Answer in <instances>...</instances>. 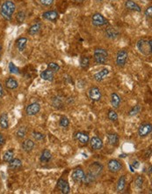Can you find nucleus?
Segmentation results:
<instances>
[{
	"label": "nucleus",
	"mask_w": 152,
	"mask_h": 194,
	"mask_svg": "<svg viewBox=\"0 0 152 194\" xmlns=\"http://www.w3.org/2000/svg\"><path fill=\"white\" fill-rule=\"evenodd\" d=\"M52 105L55 109H62L63 107V99L59 96H55L52 99Z\"/></svg>",
	"instance_id": "29"
},
{
	"label": "nucleus",
	"mask_w": 152,
	"mask_h": 194,
	"mask_svg": "<svg viewBox=\"0 0 152 194\" xmlns=\"http://www.w3.org/2000/svg\"><path fill=\"white\" fill-rule=\"evenodd\" d=\"M73 2H75V3H83L84 1H86V0H72Z\"/></svg>",
	"instance_id": "47"
},
{
	"label": "nucleus",
	"mask_w": 152,
	"mask_h": 194,
	"mask_svg": "<svg viewBox=\"0 0 152 194\" xmlns=\"http://www.w3.org/2000/svg\"><path fill=\"white\" fill-rule=\"evenodd\" d=\"M51 158H52V155H51L50 151L48 150V149H45V150H43L42 153H41L40 160L41 162L47 163V162H48L51 160Z\"/></svg>",
	"instance_id": "24"
},
{
	"label": "nucleus",
	"mask_w": 152,
	"mask_h": 194,
	"mask_svg": "<svg viewBox=\"0 0 152 194\" xmlns=\"http://www.w3.org/2000/svg\"><path fill=\"white\" fill-rule=\"evenodd\" d=\"M0 127L4 130L9 128V116L7 113H3L0 116Z\"/></svg>",
	"instance_id": "21"
},
{
	"label": "nucleus",
	"mask_w": 152,
	"mask_h": 194,
	"mask_svg": "<svg viewBox=\"0 0 152 194\" xmlns=\"http://www.w3.org/2000/svg\"><path fill=\"white\" fill-rule=\"evenodd\" d=\"M21 147H22V149H23L25 152L29 153V152H31L33 149V148H34V142H33V140H31V139H26L25 141H23Z\"/></svg>",
	"instance_id": "22"
},
{
	"label": "nucleus",
	"mask_w": 152,
	"mask_h": 194,
	"mask_svg": "<svg viewBox=\"0 0 152 194\" xmlns=\"http://www.w3.org/2000/svg\"><path fill=\"white\" fill-rule=\"evenodd\" d=\"M57 187L61 191L62 193L68 194L70 193V187L69 183L63 178H60L59 180L57 181Z\"/></svg>",
	"instance_id": "11"
},
{
	"label": "nucleus",
	"mask_w": 152,
	"mask_h": 194,
	"mask_svg": "<svg viewBox=\"0 0 152 194\" xmlns=\"http://www.w3.org/2000/svg\"><path fill=\"white\" fill-rule=\"evenodd\" d=\"M108 74H109V70L106 68V69H103V70L99 71V72L95 73L93 78H94V79H95L96 81L100 82V81H102L103 79H105V78H106Z\"/></svg>",
	"instance_id": "18"
},
{
	"label": "nucleus",
	"mask_w": 152,
	"mask_h": 194,
	"mask_svg": "<svg viewBox=\"0 0 152 194\" xmlns=\"http://www.w3.org/2000/svg\"><path fill=\"white\" fill-rule=\"evenodd\" d=\"M125 7L127 10L134 11V12H141V7L136 3H135L132 0H127L125 2Z\"/></svg>",
	"instance_id": "16"
},
{
	"label": "nucleus",
	"mask_w": 152,
	"mask_h": 194,
	"mask_svg": "<svg viewBox=\"0 0 152 194\" xmlns=\"http://www.w3.org/2000/svg\"><path fill=\"white\" fill-rule=\"evenodd\" d=\"M59 17V13H57L56 11L55 10H52V11H48V12H45L42 14V18L44 19H47V20H49V21H56L57 19Z\"/></svg>",
	"instance_id": "13"
},
{
	"label": "nucleus",
	"mask_w": 152,
	"mask_h": 194,
	"mask_svg": "<svg viewBox=\"0 0 152 194\" xmlns=\"http://www.w3.org/2000/svg\"><path fill=\"white\" fill-rule=\"evenodd\" d=\"M75 138L81 144H87L89 142L90 139H89V136L86 132H83V131H78L75 134Z\"/></svg>",
	"instance_id": "14"
},
{
	"label": "nucleus",
	"mask_w": 152,
	"mask_h": 194,
	"mask_svg": "<svg viewBox=\"0 0 152 194\" xmlns=\"http://www.w3.org/2000/svg\"><path fill=\"white\" fill-rule=\"evenodd\" d=\"M126 186V176H122L119 178V180L117 182V191L118 192H122L124 189H125Z\"/></svg>",
	"instance_id": "30"
},
{
	"label": "nucleus",
	"mask_w": 152,
	"mask_h": 194,
	"mask_svg": "<svg viewBox=\"0 0 152 194\" xmlns=\"http://www.w3.org/2000/svg\"><path fill=\"white\" fill-rule=\"evenodd\" d=\"M92 23H93V26H102L106 25L108 23L107 19L100 13H94L92 17Z\"/></svg>",
	"instance_id": "5"
},
{
	"label": "nucleus",
	"mask_w": 152,
	"mask_h": 194,
	"mask_svg": "<svg viewBox=\"0 0 152 194\" xmlns=\"http://www.w3.org/2000/svg\"><path fill=\"white\" fill-rule=\"evenodd\" d=\"M26 127H24V126H22V127H20V129L17 131V133H16V135L17 137L19 138V139H22V138H24L25 135H26Z\"/></svg>",
	"instance_id": "39"
},
{
	"label": "nucleus",
	"mask_w": 152,
	"mask_h": 194,
	"mask_svg": "<svg viewBox=\"0 0 152 194\" xmlns=\"http://www.w3.org/2000/svg\"><path fill=\"white\" fill-rule=\"evenodd\" d=\"M40 78L43 80L46 81H53L54 80V71H52L49 69H47L45 71L40 72Z\"/></svg>",
	"instance_id": "19"
},
{
	"label": "nucleus",
	"mask_w": 152,
	"mask_h": 194,
	"mask_svg": "<svg viewBox=\"0 0 152 194\" xmlns=\"http://www.w3.org/2000/svg\"><path fill=\"white\" fill-rule=\"evenodd\" d=\"M4 95V87H3V85L0 83V98L3 97Z\"/></svg>",
	"instance_id": "46"
},
{
	"label": "nucleus",
	"mask_w": 152,
	"mask_h": 194,
	"mask_svg": "<svg viewBox=\"0 0 152 194\" xmlns=\"http://www.w3.org/2000/svg\"><path fill=\"white\" fill-rule=\"evenodd\" d=\"M48 68L49 69V70H51L52 71L54 72H57V71L60 70V65L58 64H56V63H54V62H51V63H48Z\"/></svg>",
	"instance_id": "35"
},
{
	"label": "nucleus",
	"mask_w": 152,
	"mask_h": 194,
	"mask_svg": "<svg viewBox=\"0 0 152 194\" xmlns=\"http://www.w3.org/2000/svg\"><path fill=\"white\" fill-rule=\"evenodd\" d=\"M27 39L26 37H20L17 40L16 42V45H17V48L20 51H23L26 47H27Z\"/></svg>",
	"instance_id": "25"
},
{
	"label": "nucleus",
	"mask_w": 152,
	"mask_h": 194,
	"mask_svg": "<svg viewBox=\"0 0 152 194\" xmlns=\"http://www.w3.org/2000/svg\"><path fill=\"white\" fill-rule=\"evenodd\" d=\"M136 47L138 49L140 53H142L144 56H150L151 55L152 49V41L151 40H145L141 39L136 43Z\"/></svg>",
	"instance_id": "2"
},
{
	"label": "nucleus",
	"mask_w": 152,
	"mask_h": 194,
	"mask_svg": "<svg viewBox=\"0 0 152 194\" xmlns=\"http://www.w3.org/2000/svg\"><path fill=\"white\" fill-rule=\"evenodd\" d=\"M107 117H108V119H109L110 121L115 122V121H117V119H118V115H117V113H116L114 110H111L108 111Z\"/></svg>",
	"instance_id": "33"
},
{
	"label": "nucleus",
	"mask_w": 152,
	"mask_h": 194,
	"mask_svg": "<svg viewBox=\"0 0 152 194\" xmlns=\"http://www.w3.org/2000/svg\"><path fill=\"white\" fill-rule=\"evenodd\" d=\"M107 167H108V169H109L110 172H112V173H117V172H119L120 170L121 169L122 165H121V163L118 160H111V161H109V162H108Z\"/></svg>",
	"instance_id": "12"
},
{
	"label": "nucleus",
	"mask_w": 152,
	"mask_h": 194,
	"mask_svg": "<svg viewBox=\"0 0 152 194\" xmlns=\"http://www.w3.org/2000/svg\"><path fill=\"white\" fill-rule=\"evenodd\" d=\"M33 136L36 140H39V141L44 139V138H45V135L42 134L41 132H39V131H33Z\"/></svg>",
	"instance_id": "41"
},
{
	"label": "nucleus",
	"mask_w": 152,
	"mask_h": 194,
	"mask_svg": "<svg viewBox=\"0 0 152 194\" xmlns=\"http://www.w3.org/2000/svg\"><path fill=\"white\" fill-rule=\"evenodd\" d=\"M5 142H6V139H5V137L0 133V147H2V146L5 144Z\"/></svg>",
	"instance_id": "45"
},
{
	"label": "nucleus",
	"mask_w": 152,
	"mask_h": 194,
	"mask_svg": "<svg viewBox=\"0 0 152 194\" xmlns=\"http://www.w3.org/2000/svg\"><path fill=\"white\" fill-rule=\"evenodd\" d=\"M69 124H70V120H69V118L66 117V116H63L62 118H61V120H60V126L61 127H63V128H66L69 126Z\"/></svg>",
	"instance_id": "36"
},
{
	"label": "nucleus",
	"mask_w": 152,
	"mask_h": 194,
	"mask_svg": "<svg viewBox=\"0 0 152 194\" xmlns=\"http://www.w3.org/2000/svg\"><path fill=\"white\" fill-rule=\"evenodd\" d=\"M40 28H41V24L40 23H35V24H33V26H31L29 27V29H28V34H30V35H35L36 34H38V33L40 32Z\"/></svg>",
	"instance_id": "28"
},
{
	"label": "nucleus",
	"mask_w": 152,
	"mask_h": 194,
	"mask_svg": "<svg viewBox=\"0 0 152 194\" xmlns=\"http://www.w3.org/2000/svg\"><path fill=\"white\" fill-rule=\"evenodd\" d=\"M4 161L6 162H9L11 160H13V150H8L6 151V153H5V155H4Z\"/></svg>",
	"instance_id": "32"
},
{
	"label": "nucleus",
	"mask_w": 152,
	"mask_h": 194,
	"mask_svg": "<svg viewBox=\"0 0 152 194\" xmlns=\"http://www.w3.org/2000/svg\"><path fill=\"white\" fill-rule=\"evenodd\" d=\"M120 34L119 31L112 26H108L106 29V36L109 39H115Z\"/></svg>",
	"instance_id": "17"
},
{
	"label": "nucleus",
	"mask_w": 152,
	"mask_h": 194,
	"mask_svg": "<svg viewBox=\"0 0 152 194\" xmlns=\"http://www.w3.org/2000/svg\"><path fill=\"white\" fill-rule=\"evenodd\" d=\"M141 110H142V109H141V106H140V105H135V106L133 108L132 110L129 111L128 115H129L130 116H135V115H137L139 112L141 111Z\"/></svg>",
	"instance_id": "37"
},
{
	"label": "nucleus",
	"mask_w": 152,
	"mask_h": 194,
	"mask_svg": "<svg viewBox=\"0 0 152 194\" xmlns=\"http://www.w3.org/2000/svg\"><path fill=\"white\" fill-rule=\"evenodd\" d=\"M107 139L110 145L112 146H116L119 143V136L116 133H109L107 135Z\"/></svg>",
	"instance_id": "27"
},
{
	"label": "nucleus",
	"mask_w": 152,
	"mask_h": 194,
	"mask_svg": "<svg viewBox=\"0 0 152 194\" xmlns=\"http://www.w3.org/2000/svg\"><path fill=\"white\" fill-rule=\"evenodd\" d=\"M103 165L101 164V163H99L98 162H95L92 163L90 166H89V170H88V173H90L91 175H93L94 177H98L99 176L101 173H102V171H103Z\"/></svg>",
	"instance_id": "4"
},
{
	"label": "nucleus",
	"mask_w": 152,
	"mask_h": 194,
	"mask_svg": "<svg viewBox=\"0 0 152 194\" xmlns=\"http://www.w3.org/2000/svg\"><path fill=\"white\" fill-rule=\"evenodd\" d=\"M120 101H121L120 97L116 93H112L111 95V103H112V106L114 109L119 108L120 104Z\"/></svg>",
	"instance_id": "26"
},
{
	"label": "nucleus",
	"mask_w": 152,
	"mask_h": 194,
	"mask_svg": "<svg viewBox=\"0 0 152 194\" xmlns=\"http://www.w3.org/2000/svg\"><path fill=\"white\" fill-rule=\"evenodd\" d=\"M152 126L150 123H142L140 125L138 129V134L140 137L143 138L151 133Z\"/></svg>",
	"instance_id": "9"
},
{
	"label": "nucleus",
	"mask_w": 152,
	"mask_h": 194,
	"mask_svg": "<svg viewBox=\"0 0 152 194\" xmlns=\"http://www.w3.org/2000/svg\"><path fill=\"white\" fill-rule=\"evenodd\" d=\"M1 50H2V46L0 45V52H1Z\"/></svg>",
	"instance_id": "49"
},
{
	"label": "nucleus",
	"mask_w": 152,
	"mask_h": 194,
	"mask_svg": "<svg viewBox=\"0 0 152 194\" xmlns=\"http://www.w3.org/2000/svg\"><path fill=\"white\" fill-rule=\"evenodd\" d=\"M16 6L13 1L11 0H6L0 8V14L1 16L6 20H11L13 18V14L15 12Z\"/></svg>",
	"instance_id": "1"
},
{
	"label": "nucleus",
	"mask_w": 152,
	"mask_h": 194,
	"mask_svg": "<svg viewBox=\"0 0 152 194\" xmlns=\"http://www.w3.org/2000/svg\"><path fill=\"white\" fill-rule=\"evenodd\" d=\"M97 1H98V2H102L103 0H97Z\"/></svg>",
	"instance_id": "48"
},
{
	"label": "nucleus",
	"mask_w": 152,
	"mask_h": 194,
	"mask_svg": "<svg viewBox=\"0 0 152 194\" xmlns=\"http://www.w3.org/2000/svg\"><path fill=\"white\" fill-rule=\"evenodd\" d=\"M9 168L13 169V170H15V169H19L22 167V162L20 161V159L18 158H15V159H13L9 162Z\"/></svg>",
	"instance_id": "23"
},
{
	"label": "nucleus",
	"mask_w": 152,
	"mask_h": 194,
	"mask_svg": "<svg viewBox=\"0 0 152 194\" xmlns=\"http://www.w3.org/2000/svg\"><path fill=\"white\" fill-rule=\"evenodd\" d=\"M89 65H90L89 58H87V57H82L81 60H80V66H81V68L82 69H87L89 67Z\"/></svg>",
	"instance_id": "31"
},
{
	"label": "nucleus",
	"mask_w": 152,
	"mask_h": 194,
	"mask_svg": "<svg viewBox=\"0 0 152 194\" xmlns=\"http://www.w3.org/2000/svg\"><path fill=\"white\" fill-rule=\"evenodd\" d=\"M110 1H113V0H110Z\"/></svg>",
	"instance_id": "50"
},
{
	"label": "nucleus",
	"mask_w": 152,
	"mask_h": 194,
	"mask_svg": "<svg viewBox=\"0 0 152 194\" xmlns=\"http://www.w3.org/2000/svg\"><path fill=\"white\" fill-rule=\"evenodd\" d=\"M128 58V52L126 50H120L117 53L116 56V64L119 67H123L127 63V60Z\"/></svg>",
	"instance_id": "6"
},
{
	"label": "nucleus",
	"mask_w": 152,
	"mask_h": 194,
	"mask_svg": "<svg viewBox=\"0 0 152 194\" xmlns=\"http://www.w3.org/2000/svg\"><path fill=\"white\" fill-rule=\"evenodd\" d=\"M144 14L147 18H151L152 16V7L149 6L146 8V10L144 11Z\"/></svg>",
	"instance_id": "43"
},
{
	"label": "nucleus",
	"mask_w": 152,
	"mask_h": 194,
	"mask_svg": "<svg viewBox=\"0 0 152 194\" xmlns=\"http://www.w3.org/2000/svg\"><path fill=\"white\" fill-rule=\"evenodd\" d=\"M6 88L10 89V90H13L19 87V83L14 78L10 77L6 80Z\"/></svg>",
	"instance_id": "20"
},
{
	"label": "nucleus",
	"mask_w": 152,
	"mask_h": 194,
	"mask_svg": "<svg viewBox=\"0 0 152 194\" xmlns=\"http://www.w3.org/2000/svg\"><path fill=\"white\" fill-rule=\"evenodd\" d=\"M85 171L82 169L81 168H77L74 169L72 173V179L73 181L77 184H79V183H82L83 179H84V176H85Z\"/></svg>",
	"instance_id": "10"
},
{
	"label": "nucleus",
	"mask_w": 152,
	"mask_h": 194,
	"mask_svg": "<svg viewBox=\"0 0 152 194\" xmlns=\"http://www.w3.org/2000/svg\"><path fill=\"white\" fill-rule=\"evenodd\" d=\"M9 71L11 73H14V74H18L20 71H19V69H18V67L16 66V65H14L13 62H10L9 63Z\"/></svg>",
	"instance_id": "38"
},
{
	"label": "nucleus",
	"mask_w": 152,
	"mask_h": 194,
	"mask_svg": "<svg viewBox=\"0 0 152 194\" xmlns=\"http://www.w3.org/2000/svg\"><path fill=\"white\" fill-rule=\"evenodd\" d=\"M40 110V105L38 103H33L29 104L26 108V113L27 116H35Z\"/></svg>",
	"instance_id": "8"
},
{
	"label": "nucleus",
	"mask_w": 152,
	"mask_h": 194,
	"mask_svg": "<svg viewBox=\"0 0 152 194\" xmlns=\"http://www.w3.org/2000/svg\"><path fill=\"white\" fill-rule=\"evenodd\" d=\"M88 95L90 97V99L93 102H99L102 97V94H101V91L99 87H93L88 91Z\"/></svg>",
	"instance_id": "7"
},
{
	"label": "nucleus",
	"mask_w": 152,
	"mask_h": 194,
	"mask_svg": "<svg viewBox=\"0 0 152 194\" xmlns=\"http://www.w3.org/2000/svg\"><path fill=\"white\" fill-rule=\"evenodd\" d=\"M90 143L94 150H100L103 147V141L98 137H93L90 140Z\"/></svg>",
	"instance_id": "15"
},
{
	"label": "nucleus",
	"mask_w": 152,
	"mask_h": 194,
	"mask_svg": "<svg viewBox=\"0 0 152 194\" xmlns=\"http://www.w3.org/2000/svg\"><path fill=\"white\" fill-rule=\"evenodd\" d=\"M108 58V52L105 49L98 48L94 51V60L99 65H105Z\"/></svg>",
	"instance_id": "3"
},
{
	"label": "nucleus",
	"mask_w": 152,
	"mask_h": 194,
	"mask_svg": "<svg viewBox=\"0 0 152 194\" xmlns=\"http://www.w3.org/2000/svg\"><path fill=\"white\" fill-rule=\"evenodd\" d=\"M130 166H131L133 168H135H135H138L139 167H140V162H137V161H135V162H133V164L132 165H130Z\"/></svg>",
	"instance_id": "44"
},
{
	"label": "nucleus",
	"mask_w": 152,
	"mask_h": 194,
	"mask_svg": "<svg viewBox=\"0 0 152 194\" xmlns=\"http://www.w3.org/2000/svg\"><path fill=\"white\" fill-rule=\"evenodd\" d=\"M54 2H55V0H40V3L41 6H46V7H48V6H53Z\"/></svg>",
	"instance_id": "42"
},
{
	"label": "nucleus",
	"mask_w": 152,
	"mask_h": 194,
	"mask_svg": "<svg viewBox=\"0 0 152 194\" xmlns=\"http://www.w3.org/2000/svg\"><path fill=\"white\" fill-rule=\"evenodd\" d=\"M26 19V14L23 11H20L16 14V19L18 21V23H23Z\"/></svg>",
	"instance_id": "34"
},
{
	"label": "nucleus",
	"mask_w": 152,
	"mask_h": 194,
	"mask_svg": "<svg viewBox=\"0 0 152 194\" xmlns=\"http://www.w3.org/2000/svg\"><path fill=\"white\" fill-rule=\"evenodd\" d=\"M142 184H143V178L141 176H139L135 180V186L138 190H141L142 188Z\"/></svg>",
	"instance_id": "40"
}]
</instances>
